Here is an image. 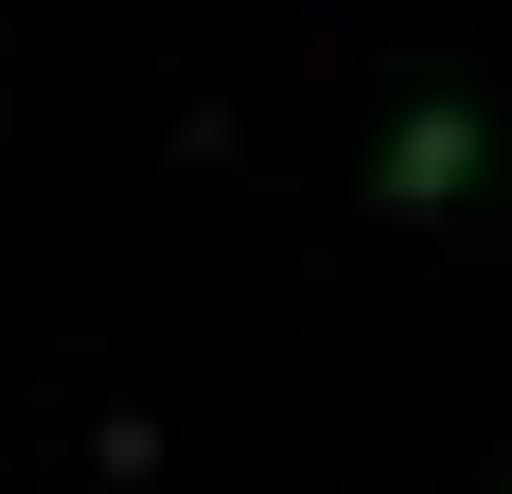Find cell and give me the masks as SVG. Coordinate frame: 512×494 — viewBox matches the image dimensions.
Returning a JSON list of instances; mask_svg holds the SVG:
<instances>
[{
	"label": "cell",
	"instance_id": "6da1fadb",
	"mask_svg": "<svg viewBox=\"0 0 512 494\" xmlns=\"http://www.w3.org/2000/svg\"><path fill=\"white\" fill-rule=\"evenodd\" d=\"M477 159H495V106H477V89H424V106H389V142H371V212H389V230H460Z\"/></svg>",
	"mask_w": 512,
	"mask_h": 494
}]
</instances>
